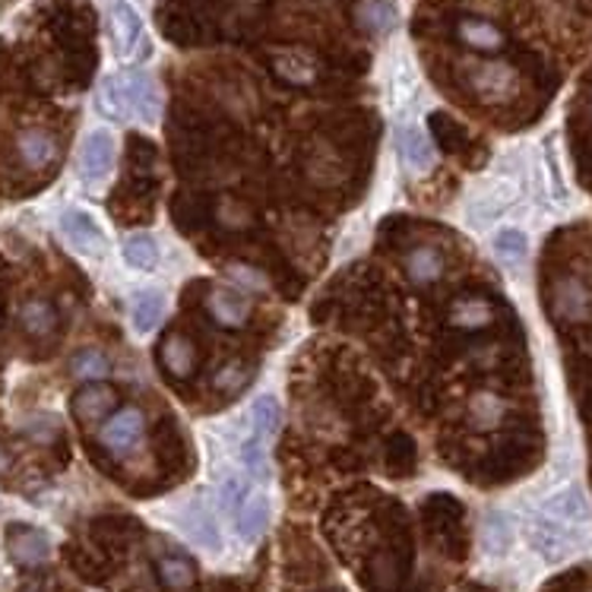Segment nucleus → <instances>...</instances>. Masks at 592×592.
I'll return each instance as SVG.
<instances>
[{
  "instance_id": "34",
  "label": "nucleus",
  "mask_w": 592,
  "mask_h": 592,
  "mask_svg": "<svg viewBox=\"0 0 592 592\" xmlns=\"http://www.w3.org/2000/svg\"><path fill=\"white\" fill-rule=\"evenodd\" d=\"M329 165H333V168H346V165H343V159H339V156H336V152H333L327 144L314 146V152H310V159H307V175H310L317 185L329 187L333 185V181H329V175H327Z\"/></svg>"
},
{
  "instance_id": "13",
  "label": "nucleus",
  "mask_w": 592,
  "mask_h": 592,
  "mask_svg": "<svg viewBox=\"0 0 592 592\" xmlns=\"http://www.w3.org/2000/svg\"><path fill=\"white\" fill-rule=\"evenodd\" d=\"M206 310L225 329H245L250 320V302L241 292H231V288H213L206 298Z\"/></svg>"
},
{
  "instance_id": "27",
  "label": "nucleus",
  "mask_w": 592,
  "mask_h": 592,
  "mask_svg": "<svg viewBox=\"0 0 592 592\" xmlns=\"http://www.w3.org/2000/svg\"><path fill=\"white\" fill-rule=\"evenodd\" d=\"M368 586L374 592H393L399 586V580H403V568H399V561H396V554L393 552H381L374 554V561H371V571H368Z\"/></svg>"
},
{
  "instance_id": "12",
  "label": "nucleus",
  "mask_w": 592,
  "mask_h": 592,
  "mask_svg": "<svg viewBox=\"0 0 592 592\" xmlns=\"http://www.w3.org/2000/svg\"><path fill=\"white\" fill-rule=\"evenodd\" d=\"M118 408V393L108 384H86V387L73 396V415L82 425H102L105 418Z\"/></svg>"
},
{
  "instance_id": "26",
  "label": "nucleus",
  "mask_w": 592,
  "mask_h": 592,
  "mask_svg": "<svg viewBox=\"0 0 592 592\" xmlns=\"http://www.w3.org/2000/svg\"><path fill=\"white\" fill-rule=\"evenodd\" d=\"M96 102H99V111H102L105 118H111V121H130V108H127V96H124L121 73L102 80Z\"/></svg>"
},
{
  "instance_id": "2",
  "label": "nucleus",
  "mask_w": 592,
  "mask_h": 592,
  "mask_svg": "<svg viewBox=\"0 0 592 592\" xmlns=\"http://www.w3.org/2000/svg\"><path fill=\"white\" fill-rule=\"evenodd\" d=\"M146 434V415L137 406L115 408L102 425H99V444H102L111 456H127L130 450L144 441Z\"/></svg>"
},
{
  "instance_id": "32",
  "label": "nucleus",
  "mask_w": 592,
  "mask_h": 592,
  "mask_svg": "<svg viewBox=\"0 0 592 592\" xmlns=\"http://www.w3.org/2000/svg\"><path fill=\"white\" fill-rule=\"evenodd\" d=\"M216 219L223 228H231V231H238V228H247L250 219H254V213H250V206L245 200H238V197H223L219 206H216Z\"/></svg>"
},
{
  "instance_id": "36",
  "label": "nucleus",
  "mask_w": 592,
  "mask_h": 592,
  "mask_svg": "<svg viewBox=\"0 0 592 592\" xmlns=\"http://www.w3.org/2000/svg\"><path fill=\"white\" fill-rule=\"evenodd\" d=\"M247 365L241 358H231V362H225L223 368L216 371V377H213V387L219 389V393H235V389H241L247 384Z\"/></svg>"
},
{
  "instance_id": "28",
  "label": "nucleus",
  "mask_w": 592,
  "mask_h": 592,
  "mask_svg": "<svg viewBox=\"0 0 592 592\" xmlns=\"http://www.w3.org/2000/svg\"><path fill=\"white\" fill-rule=\"evenodd\" d=\"M494 254H497V260L507 266H516L526 260V254H530V238H526V231H520V228H501L497 235H494Z\"/></svg>"
},
{
  "instance_id": "17",
  "label": "nucleus",
  "mask_w": 592,
  "mask_h": 592,
  "mask_svg": "<svg viewBox=\"0 0 592 592\" xmlns=\"http://www.w3.org/2000/svg\"><path fill=\"white\" fill-rule=\"evenodd\" d=\"M466 412H470V422L475 431H494L504 425L507 412H511V403L494 393V389H478L472 393L470 403H466Z\"/></svg>"
},
{
  "instance_id": "29",
  "label": "nucleus",
  "mask_w": 592,
  "mask_h": 592,
  "mask_svg": "<svg viewBox=\"0 0 592 592\" xmlns=\"http://www.w3.org/2000/svg\"><path fill=\"white\" fill-rule=\"evenodd\" d=\"M165 314V302L159 292H144L137 302H134V310H130V320H134V329L137 333H152V329L159 327V320H162Z\"/></svg>"
},
{
  "instance_id": "22",
  "label": "nucleus",
  "mask_w": 592,
  "mask_h": 592,
  "mask_svg": "<svg viewBox=\"0 0 592 592\" xmlns=\"http://www.w3.org/2000/svg\"><path fill=\"white\" fill-rule=\"evenodd\" d=\"M355 22L368 36H387L396 26V7H393V0H358Z\"/></svg>"
},
{
  "instance_id": "11",
  "label": "nucleus",
  "mask_w": 592,
  "mask_h": 592,
  "mask_svg": "<svg viewBox=\"0 0 592 592\" xmlns=\"http://www.w3.org/2000/svg\"><path fill=\"white\" fill-rule=\"evenodd\" d=\"M396 144H399V156H403V162H406L408 171H415V175H425L434 168V146L431 140L422 134V127L415 121H403L396 127Z\"/></svg>"
},
{
  "instance_id": "33",
  "label": "nucleus",
  "mask_w": 592,
  "mask_h": 592,
  "mask_svg": "<svg viewBox=\"0 0 592 592\" xmlns=\"http://www.w3.org/2000/svg\"><path fill=\"white\" fill-rule=\"evenodd\" d=\"M266 523H269V504H266L264 494H254L241 507V535L254 539V535L264 532Z\"/></svg>"
},
{
  "instance_id": "18",
  "label": "nucleus",
  "mask_w": 592,
  "mask_h": 592,
  "mask_svg": "<svg viewBox=\"0 0 592 592\" xmlns=\"http://www.w3.org/2000/svg\"><path fill=\"white\" fill-rule=\"evenodd\" d=\"M61 231L63 238L77 247V250H82V254H96V257H99L105 250L102 228L96 225V219H92L89 213H80V209L67 213L61 219Z\"/></svg>"
},
{
  "instance_id": "20",
  "label": "nucleus",
  "mask_w": 592,
  "mask_h": 592,
  "mask_svg": "<svg viewBox=\"0 0 592 592\" xmlns=\"http://www.w3.org/2000/svg\"><path fill=\"white\" fill-rule=\"evenodd\" d=\"M7 549H10V558L22 564V568H36L48 558V539L45 532L29 530V526H13L10 535H7Z\"/></svg>"
},
{
  "instance_id": "15",
  "label": "nucleus",
  "mask_w": 592,
  "mask_h": 592,
  "mask_svg": "<svg viewBox=\"0 0 592 592\" xmlns=\"http://www.w3.org/2000/svg\"><path fill=\"white\" fill-rule=\"evenodd\" d=\"M447 317L450 327L478 333V329H489L494 324L497 310H494V305H491L485 295H460V298H453Z\"/></svg>"
},
{
  "instance_id": "19",
  "label": "nucleus",
  "mask_w": 592,
  "mask_h": 592,
  "mask_svg": "<svg viewBox=\"0 0 592 592\" xmlns=\"http://www.w3.org/2000/svg\"><path fill=\"white\" fill-rule=\"evenodd\" d=\"M20 327L26 329V336H32V339H51L58 327H61V317H58V310L51 302H45V298H29V302H22L20 307Z\"/></svg>"
},
{
  "instance_id": "23",
  "label": "nucleus",
  "mask_w": 592,
  "mask_h": 592,
  "mask_svg": "<svg viewBox=\"0 0 592 592\" xmlns=\"http://www.w3.org/2000/svg\"><path fill=\"white\" fill-rule=\"evenodd\" d=\"M545 513L558 520V523H568V526H576V523H583L586 516H590V504H586V497H583V491L580 489H564L554 494L552 501L545 504Z\"/></svg>"
},
{
  "instance_id": "16",
  "label": "nucleus",
  "mask_w": 592,
  "mask_h": 592,
  "mask_svg": "<svg viewBox=\"0 0 592 592\" xmlns=\"http://www.w3.org/2000/svg\"><path fill=\"white\" fill-rule=\"evenodd\" d=\"M159 362H162V368L171 377L187 381L197 371L200 355H197V346H194L190 336H185V333H168L162 339V346H159Z\"/></svg>"
},
{
  "instance_id": "3",
  "label": "nucleus",
  "mask_w": 592,
  "mask_h": 592,
  "mask_svg": "<svg viewBox=\"0 0 592 592\" xmlns=\"http://www.w3.org/2000/svg\"><path fill=\"white\" fill-rule=\"evenodd\" d=\"M13 156L22 171L41 175L61 159V140L45 127H22L13 140Z\"/></svg>"
},
{
  "instance_id": "35",
  "label": "nucleus",
  "mask_w": 592,
  "mask_h": 592,
  "mask_svg": "<svg viewBox=\"0 0 592 592\" xmlns=\"http://www.w3.org/2000/svg\"><path fill=\"white\" fill-rule=\"evenodd\" d=\"M228 279L238 288H245V295H260V292L269 288V279H266L264 273L257 266L247 264H228Z\"/></svg>"
},
{
  "instance_id": "30",
  "label": "nucleus",
  "mask_w": 592,
  "mask_h": 592,
  "mask_svg": "<svg viewBox=\"0 0 592 592\" xmlns=\"http://www.w3.org/2000/svg\"><path fill=\"white\" fill-rule=\"evenodd\" d=\"M124 260L134 269H152L159 264V247L152 241V235H130L124 241Z\"/></svg>"
},
{
  "instance_id": "6",
  "label": "nucleus",
  "mask_w": 592,
  "mask_h": 592,
  "mask_svg": "<svg viewBox=\"0 0 592 592\" xmlns=\"http://www.w3.org/2000/svg\"><path fill=\"white\" fill-rule=\"evenodd\" d=\"M516 194H520V185L513 178H491V181H485L466 204L470 223L489 225L491 219L504 216L513 206V200H516Z\"/></svg>"
},
{
  "instance_id": "24",
  "label": "nucleus",
  "mask_w": 592,
  "mask_h": 592,
  "mask_svg": "<svg viewBox=\"0 0 592 592\" xmlns=\"http://www.w3.org/2000/svg\"><path fill=\"white\" fill-rule=\"evenodd\" d=\"M156 573L168 592H187L197 583V568L181 554H165L156 561Z\"/></svg>"
},
{
  "instance_id": "39",
  "label": "nucleus",
  "mask_w": 592,
  "mask_h": 592,
  "mask_svg": "<svg viewBox=\"0 0 592 592\" xmlns=\"http://www.w3.org/2000/svg\"><path fill=\"white\" fill-rule=\"evenodd\" d=\"M590 111H592V96H590Z\"/></svg>"
},
{
  "instance_id": "10",
  "label": "nucleus",
  "mask_w": 592,
  "mask_h": 592,
  "mask_svg": "<svg viewBox=\"0 0 592 592\" xmlns=\"http://www.w3.org/2000/svg\"><path fill=\"white\" fill-rule=\"evenodd\" d=\"M403 269H406L408 283L418 288H428L434 283L444 279V269H447V257L444 250L434 245H418L408 250L403 257Z\"/></svg>"
},
{
  "instance_id": "5",
  "label": "nucleus",
  "mask_w": 592,
  "mask_h": 592,
  "mask_svg": "<svg viewBox=\"0 0 592 592\" xmlns=\"http://www.w3.org/2000/svg\"><path fill=\"white\" fill-rule=\"evenodd\" d=\"M108 39L121 61H130L144 41V20L127 0H108Z\"/></svg>"
},
{
  "instance_id": "1",
  "label": "nucleus",
  "mask_w": 592,
  "mask_h": 592,
  "mask_svg": "<svg viewBox=\"0 0 592 592\" xmlns=\"http://www.w3.org/2000/svg\"><path fill=\"white\" fill-rule=\"evenodd\" d=\"M463 86L482 105H511L520 89H523V77L520 70L507 61H472L463 67Z\"/></svg>"
},
{
  "instance_id": "40",
  "label": "nucleus",
  "mask_w": 592,
  "mask_h": 592,
  "mask_svg": "<svg viewBox=\"0 0 592 592\" xmlns=\"http://www.w3.org/2000/svg\"><path fill=\"white\" fill-rule=\"evenodd\" d=\"M0 317H3V310H0Z\"/></svg>"
},
{
  "instance_id": "25",
  "label": "nucleus",
  "mask_w": 592,
  "mask_h": 592,
  "mask_svg": "<svg viewBox=\"0 0 592 592\" xmlns=\"http://www.w3.org/2000/svg\"><path fill=\"white\" fill-rule=\"evenodd\" d=\"M70 374L82 381V384H99L111 374V358L105 355L102 348H80L73 358H70Z\"/></svg>"
},
{
  "instance_id": "31",
  "label": "nucleus",
  "mask_w": 592,
  "mask_h": 592,
  "mask_svg": "<svg viewBox=\"0 0 592 592\" xmlns=\"http://www.w3.org/2000/svg\"><path fill=\"white\" fill-rule=\"evenodd\" d=\"M250 415H254V431H260L264 437H273L279 431V422H283V406H279L276 396H260L254 403Z\"/></svg>"
},
{
  "instance_id": "9",
  "label": "nucleus",
  "mask_w": 592,
  "mask_h": 592,
  "mask_svg": "<svg viewBox=\"0 0 592 592\" xmlns=\"http://www.w3.org/2000/svg\"><path fill=\"white\" fill-rule=\"evenodd\" d=\"M273 73L288 86H314L320 77V63L314 61V55H307L302 48H276L269 55Z\"/></svg>"
},
{
  "instance_id": "37",
  "label": "nucleus",
  "mask_w": 592,
  "mask_h": 592,
  "mask_svg": "<svg viewBox=\"0 0 592 592\" xmlns=\"http://www.w3.org/2000/svg\"><path fill=\"white\" fill-rule=\"evenodd\" d=\"M264 444H266L264 434H260V431H254V434L245 441V447H241V460H245V466L254 472L257 478H266V470H269V466H266Z\"/></svg>"
},
{
  "instance_id": "7",
  "label": "nucleus",
  "mask_w": 592,
  "mask_h": 592,
  "mask_svg": "<svg viewBox=\"0 0 592 592\" xmlns=\"http://www.w3.org/2000/svg\"><path fill=\"white\" fill-rule=\"evenodd\" d=\"M124 96H127V108H130V118H140V121H156L159 118V86L156 80L144 73V70H124L121 73Z\"/></svg>"
},
{
  "instance_id": "38",
  "label": "nucleus",
  "mask_w": 592,
  "mask_h": 592,
  "mask_svg": "<svg viewBox=\"0 0 592 592\" xmlns=\"http://www.w3.org/2000/svg\"><path fill=\"white\" fill-rule=\"evenodd\" d=\"M7 466H10V456H7V453H3V447H0V472L7 470Z\"/></svg>"
},
{
  "instance_id": "21",
  "label": "nucleus",
  "mask_w": 592,
  "mask_h": 592,
  "mask_svg": "<svg viewBox=\"0 0 592 592\" xmlns=\"http://www.w3.org/2000/svg\"><path fill=\"white\" fill-rule=\"evenodd\" d=\"M532 545H535V552L545 554L549 561H558V558H564V554L571 552V535L568 530L558 523V520H535L530 530Z\"/></svg>"
},
{
  "instance_id": "14",
  "label": "nucleus",
  "mask_w": 592,
  "mask_h": 592,
  "mask_svg": "<svg viewBox=\"0 0 592 592\" xmlns=\"http://www.w3.org/2000/svg\"><path fill=\"white\" fill-rule=\"evenodd\" d=\"M456 39L478 55H497V51L507 48L504 29L497 22L482 20V17H466V20L456 22Z\"/></svg>"
},
{
  "instance_id": "4",
  "label": "nucleus",
  "mask_w": 592,
  "mask_h": 592,
  "mask_svg": "<svg viewBox=\"0 0 592 592\" xmlns=\"http://www.w3.org/2000/svg\"><path fill=\"white\" fill-rule=\"evenodd\" d=\"M552 314L561 324H590L592 288L580 276H561L552 286Z\"/></svg>"
},
{
  "instance_id": "8",
  "label": "nucleus",
  "mask_w": 592,
  "mask_h": 592,
  "mask_svg": "<svg viewBox=\"0 0 592 592\" xmlns=\"http://www.w3.org/2000/svg\"><path fill=\"white\" fill-rule=\"evenodd\" d=\"M111 162H115V137L108 130H92L82 140L80 178L89 181V185H96V181H102L105 175L111 171Z\"/></svg>"
}]
</instances>
